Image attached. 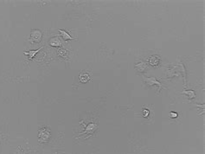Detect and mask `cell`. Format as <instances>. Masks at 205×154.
I'll return each mask as SVG.
<instances>
[{
    "mask_svg": "<svg viewBox=\"0 0 205 154\" xmlns=\"http://www.w3.org/2000/svg\"><path fill=\"white\" fill-rule=\"evenodd\" d=\"M171 115H172V117H174V118H176V117L178 116V115H177V114H175V113H173V112L171 114Z\"/></svg>",
    "mask_w": 205,
    "mask_h": 154,
    "instance_id": "obj_6",
    "label": "cell"
},
{
    "mask_svg": "<svg viewBox=\"0 0 205 154\" xmlns=\"http://www.w3.org/2000/svg\"><path fill=\"white\" fill-rule=\"evenodd\" d=\"M42 38V33L39 30H35L32 32L31 34V39H34L35 42H38L40 41Z\"/></svg>",
    "mask_w": 205,
    "mask_h": 154,
    "instance_id": "obj_1",
    "label": "cell"
},
{
    "mask_svg": "<svg viewBox=\"0 0 205 154\" xmlns=\"http://www.w3.org/2000/svg\"><path fill=\"white\" fill-rule=\"evenodd\" d=\"M59 31L61 32V34H62V36L63 37V39H64V40H71V39H73V38L71 37V36H70L68 33H67L65 30L59 29Z\"/></svg>",
    "mask_w": 205,
    "mask_h": 154,
    "instance_id": "obj_4",
    "label": "cell"
},
{
    "mask_svg": "<svg viewBox=\"0 0 205 154\" xmlns=\"http://www.w3.org/2000/svg\"><path fill=\"white\" fill-rule=\"evenodd\" d=\"M39 50H40V49H36V50H30V51H28V52H24V55H29V58H33V57L36 55V54L38 53Z\"/></svg>",
    "mask_w": 205,
    "mask_h": 154,
    "instance_id": "obj_5",
    "label": "cell"
},
{
    "mask_svg": "<svg viewBox=\"0 0 205 154\" xmlns=\"http://www.w3.org/2000/svg\"><path fill=\"white\" fill-rule=\"evenodd\" d=\"M49 43H50L51 46H54V47L61 45V42H60V40H59L57 37H53V38L50 40Z\"/></svg>",
    "mask_w": 205,
    "mask_h": 154,
    "instance_id": "obj_3",
    "label": "cell"
},
{
    "mask_svg": "<svg viewBox=\"0 0 205 154\" xmlns=\"http://www.w3.org/2000/svg\"><path fill=\"white\" fill-rule=\"evenodd\" d=\"M39 137H40V138L42 137V141H47L48 139L49 138V133L48 131H46L45 129H43V130L42 131V133L39 134Z\"/></svg>",
    "mask_w": 205,
    "mask_h": 154,
    "instance_id": "obj_2",
    "label": "cell"
}]
</instances>
